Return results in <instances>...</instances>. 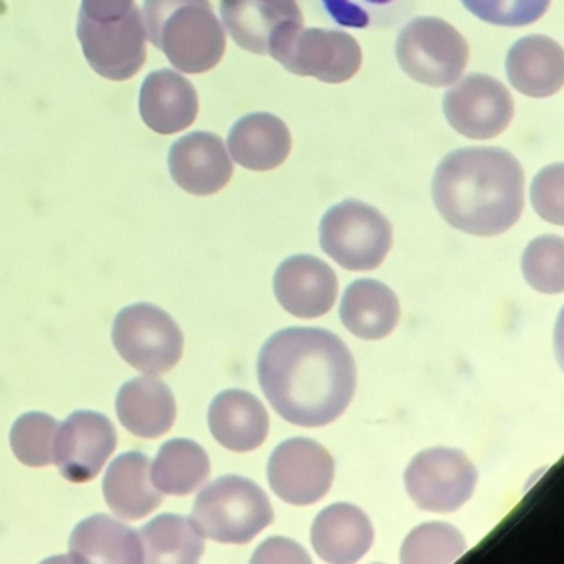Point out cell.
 Wrapping results in <instances>:
<instances>
[{
    "instance_id": "14",
    "label": "cell",
    "mask_w": 564,
    "mask_h": 564,
    "mask_svg": "<svg viewBox=\"0 0 564 564\" xmlns=\"http://www.w3.org/2000/svg\"><path fill=\"white\" fill-rule=\"evenodd\" d=\"M117 448V429L110 419L91 411H78L58 425L54 464L74 484H85L100 474Z\"/></svg>"
},
{
    "instance_id": "29",
    "label": "cell",
    "mask_w": 564,
    "mask_h": 564,
    "mask_svg": "<svg viewBox=\"0 0 564 564\" xmlns=\"http://www.w3.org/2000/svg\"><path fill=\"white\" fill-rule=\"evenodd\" d=\"M58 422L42 412H29L15 421L11 445L15 457L28 467L41 468L54 464V442Z\"/></svg>"
},
{
    "instance_id": "23",
    "label": "cell",
    "mask_w": 564,
    "mask_h": 564,
    "mask_svg": "<svg viewBox=\"0 0 564 564\" xmlns=\"http://www.w3.org/2000/svg\"><path fill=\"white\" fill-rule=\"evenodd\" d=\"M70 557L77 563H143L140 533L107 514L82 521L70 538Z\"/></svg>"
},
{
    "instance_id": "20",
    "label": "cell",
    "mask_w": 564,
    "mask_h": 564,
    "mask_svg": "<svg viewBox=\"0 0 564 564\" xmlns=\"http://www.w3.org/2000/svg\"><path fill=\"white\" fill-rule=\"evenodd\" d=\"M507 77L527 97H553L564 84L563 48L544 35L520 39L508 52Z\"/></svg>"
},
{
    "instance_id": "6",
    "label": "cell",
    "mask_w": 564,
    "mask_h": 564,
    "mask_svg": "<svg viewBox=\"0 0 564 564\" xmlns=\"http://www.w3.org/2000/svg\"><path fill=\"white\" fill-rule=\"evenodd\" d=\"M468 44L457 29L437 18L409 22L398 37L395 55L412 80L441 88L455 84L468 64Z\"/></svg>"
},
{
    "instance_id": "26",
    "label": "cell",
    "mask_w": 564,
    "mask_h": 564,
    "mask_svg": "<svg viewBox=\"0 0 564 564\" xmlns=\"http://www.w3.org/2000/svg\"><path fill=\"white\" fill-rule=\"evenodd\" d=\"M144 561L153 564H196L206 550L204 536L189 518L161 514L140 531Z\"/></svg>"
},
{
    "instance_id": "31",
    "label": "cell",
    "mask_w": 564,
    "mask_h": 564,
    "mask_svg": "<svg viewBox=\"0 0 564 564\" xmlns=\"http://www.w3.org/2000/svg\"><path fill=\"white\" fill-rule=\"evenodd\" d=\"M471 15L500 28H524L540 21L551 0H462Z\"/></svg>"
},
{
    "instance_id": "17",
    "label": "cell",
    "mask_w": 564,
    "mask_h": 564,
    "mask_svg": "<svg viewBox=\"0 0 564 564\" xmlns=\"http://www.w3.org/2000/svg\"><path fill=\"white\" fill-rule=\"evenodd\" d=\"M140 113L154 133L167 137L187 130L199 113L196 88L177 72H153L141 87Z\"/></svg>"
},
{
    "instance_id": "2",
    "label": "cell",
    "mask_w": 564,
    "mask_h": 564,
    "mask_svg": "<svg viewBox=\"0 0 564 564\" xmlns=\"http://www.w3.org/2000/svg\"><path fill=\"white\" fill-rule=\"evenodd\" d=\"M432 197L442 219L455 229L500 236L523 213V167L501 148H464L438 164Z\"/></svg>"
},
{
    "instance_id": "3",
    "label": "cell",
    "mask_w": 564,
    "mask_h": 564,
    "mask_svg": "<svg viewBox=\"0 0 564 564\" xmlns=\"http://www.w3.org/2000/svg\"><path fill=\"white\" fill-rule=\"evenodd\" d=\"M147 37L174 68L199 75L226 54V32L209 0H144Z\"/></svg>"
},
{
    "instance_id": "12",
    "label": "cell",
    "mask_w": 564,
    "mask_h": 564,
    "mask_svg": "<svg viewBox=\"0 0 564 564\" xmlns=\"http://www.w3.org/2000/svg\"><path fill=\"white\" fill-rule=\"evenodd\" d=\"M444 113L458 134L470 140H491L513 120L510 91L490 75H468L445 94Z\"/></svg>"
},
{
    "instance_id": "7",
    "label": "cell",
    "mask_w": 564,
    "mask_h": 564,
    "mask_svg": "<svg viewBox=\"0 0 564 564\" xmlns=\"http://www.w3.org/2000/svg\"><path fill=\"white\" fill-rule=\"evenodd\" d=\"M111 336L121 358L147 375L171 371L183 358L180 326L164 310L148 303L121 310Z\"/></svg>"
},
{
    "instance_id": "9",
    "label": "cell",
    "mask_w": 564,
    "mask_h": 564,
    "mask_svg": "<svg viewBox=\"0 0 564 564\" xmlns=\"http://www.w3.org/2000/svg\"><path fill=\"white\" fill-rule=\"evenodd\" d=\"M77 34L88 64L108 80H130L147 62V29L137 6L113 21H95L80 12Z\"/></svg>"
},
{
    "instance_id": "4",
    "label": "cell",
    "mask_w": 564,
    "mask_h": 564,
    "mask_svg": "<svg viewBox=\"0 0 564 564\" xmlns=\"http://www.w3.org/2000/svg\"><path fill=\"white\" fill-rule=\"evenodd\" d=\"M191 520L217 543L246 544L272 523L273 508L256 481L226 475L197 495Z\"/></svg>"
},
{
    "instance_id": "15",
    "label": "cell",
    "mask_w": 564,
    "mask_h": 564,
    "mask_svg": "<svg viewBox=\"0 0 564 564\" xmlns=\"http://www.w3.org/2000/svg\"><path fill=\"white\" fill-rule=\"evenodd\" d=\"M273 292L280 305L293 316L318 318L335 305L338 279L332 267L316 257H290L276 269Z\"/></svg>"
},
{
    "instance_id": "19",
    "label": "cell",
    "mask_w": 564,
    "mask_h": 564,
    "mask_svg": "<svg viewBox=\"0 0 564 564\" xmlns=\"http://www.w3.org/2000/svg\"><path fill=\"white\" fill-rule=\"evenodd\" d=\"M214 438L232 452L256 451L269 435V412L250 392L230 389L220 392L209 408Z\"/></svg>"
},
{
    "instance_id": "30",
    "label": "cell",
    "mask_w": 564,
    "mask_h": 564,
    "mask_svg": "<svg viewBox=\"0 0 564 564\" xmlns=\"http://www.w3.org/2000/svg\"><path fill=\"white\" fill-rule=\"evenodd\" d=\"M524 279L541 293L556 295L564 290V240L543 236L527 247L521 260Z\"/></svg>"
},
{
    "instance_id": "18",
    "label": "cell",
    "mask_w": 564,
    "mask_h": 564,
    "mask_svg": "<svg viewBox=\"0 0 564 564\" xmlns=\"http://www.w3.org/2000/svg\"><path fill=\"white\" fill-rule=\"evenodd\" d=\"M372 540L371 520L351 503L329 505L313 521L312 544L326 563H356L371 550Z\"/></svg>"
},
{
    "instance_id": "22",
    "label": "cell",
    "mask_w": 564,
    "mask_h": 564,
    "mask_svg": "<svg viewBox=\"0 0 564 564\" xmlns=\"http://www.w3.org/2000/svg\"><path fill=\"white\" fill-rule=\"evenodd\" d=\"M104 491L108 507L123 520H141L164 500L151 481L150 458L141 452H128L111 462Z\"/></svg>"
},
{
    "instance_id": "34",
    "label": "cell",
    "mask_w": 564,
    "mask_h": 564,
    "mask_svg": "<svg viewBox=\"0 0 564 564\" xmlns=\"http://www.w3.org/2000/svg\"><path fill=\"white\" fill-rule=\"evenodd\" d=\"M253 564L260 563H312L306 551L295 541L282 536L270 538L260 544L252 557Z\"/></svg>"
},
{
    "instance_id": "11",
    "label": "cell",
    "mask_w": 564,
    "mask_h": 564,
    "mask_svg": "<svg viewBox=\"0 0 564 564\" xmlns=\"http://www.w3.org/2000/svg\"><path fill=\"white\" fill-rule=\"evenodd\" d=\"M335 460L319 442L296 437L282 442L269 460V481L276 497L296 507L322 500L333 485Z\"/></svg>"
},
{
    "instance_id": "16",
    "label": "cell",
    "mask_w": 564,
    "mask_h": 564,
    "mask_svg": "<svg viewBox=\"0 0 564 564\" xmlns=\"http://www.w3.org/2000/svg\"><path fill=\"white\" fill-rule=\"evenodd\" d=\"M170 171L181 189L204 197L220 193L230 183L234 164L219 137L196 131L173 144Z\"/></svg>"
},
{
    "instance_id": "27",
    "label": "cell",
    "mask_w": 564,
    "mask_h": 564,
    "mask_svg": "<svg viewBox=\"0 0 564 564\" xmlns=\"http://www.w3.org/2000/svg\"><path fill=\"white\" fill-rule=\"evenodd\" d=\"M209 475L207 452L189 438H174L158 452L151 480L163 494L184 497L204 485Z\"/></svg>"
},
{
    "instance_id": "25",
    "label": "cell",
    "mask_w": 564,
    "mask_h": 564,
    "mask_svg": "<svg viewBox=\"0 0 564 564\" xmlns=\"http://www.w3.org/2000/svg\"><path fill=\"white\" fill-rule=\"evenodd\" d=\"M343 325L361 339L391 335L401 316L398 296L378 280H356L346 289L339 308Z\"/></svg>"
},
{
    "instance_id": "35",
    "label": "cell",
    "mask_w": 564,
    "mask_h": 564,
    "mask_svg": "<svg viewBox=\"0 0 564 564\" xmlns=\"http://www.w3.org/2000/svg\"><path fill=\"white\" fill-rule=\"evenodd\" d=\"M80 12L95 21H113L123 18L134 8V0H82Z\"/></svg>"
},
{
    "instance_id": "28",
    "label": "cell",
    "mask_w": 564,
    "mask_h": 564,
    "mask_svg": "<svg viewBox=\"0 0 564 564\" xmlns=\"http://www.w3.org/2000/svg\"><path fill=\"white\" fill-rule=\"evenodd\" d=\"M467 550L464 534L448 523L429 521L414 528L402 543V564H451Z\"/></svg>"
},
{
    "instance_id": "24",
    "label": "cell",
    "mask_w": 564,
    "mask_h": 564,
    "mask_svg": "<svg viewBox=\"0 0 564 564\" xmlns=\"http://www.w3.org/2000/svg\"><path fill=\"white\" fill-rule=\"evenodd\" d=\"M117 412L121 424L143 438L167 434L176 421V401L161 379L138 378L118 392Z\"/></svg>"
},
{
    "instance_id": "21",
    "label": "cell",
    "mask_w": 564,
    "mask_h": 564,
    "mask_svg": "<svg viewBox=\"0 0 564 564\" xmlns=\"http://www.w3.org/2000/svg\"><path fill=\"white\" fill-rule=\"evenodd\" d=\"M227 144L237 164L263 173L285 163L292 151V134L275 115L252 113L234 124Z\"/></svg>"
},
{
    "instance_id": "33",
    "label": "cell",
    "mask_w": 564,
    "mask_h": 564,
    "mask_svg": "<svg viewBox=\"0 0 564 564\" xmlns=\"http://www.w3.org/2000/svg\"><path fill=\"white\" fill-rule=\"evenodd\" d=\"M328 14L343 28L365 29L375 8L391 4L392 0H322Z\"/></svg>"
},
{
    "instance_id": "1",
    "label": "cell",
    "mask_w": 564,
    "mask_h": 564,
    "mask_svg": "<svg viewBox=\"0 0 564 564\" xmlns=\"http://www.w3.org/2000/svg\"><path fill=\"white\" fill-rule=\"evenodd\" d=\"M263 394L290 424L323 427L351 404L356 365L348 346L318 328H289L273 335L259 356Z\"/></svg>"
},
{
    "instance_id": "8",
    "label": "cell",
    "mask_w": 564,
    "mask_h": 564,
    "mask_svg": "<svg viewBox=\"0 0 564 564\" xmlns=\"http://www.w3.org/2000/svg\"><path fill=\"white\" fill-rule=\"evenodd\" d=\"M478 474L467 454L457 448L434 447L421 452L405 468L409 497L421 510L452 513L470 500Z\"/></svg>"
},
{
    "instance_id": "32",
    "label": "cell",
    "mask_w": 564,
    "mask_h": 564,
    "mask_svg": "<svg viewBox=\"0 0 564 564\" xmlns=\"http://www.w3.org/2000/svg\"><path fill=\"white\" fill-rule=\"evenodd\" d=\"M563 164L544 167L531 186L534 210L556 226H563Z\"/></svg>"
},
{
    "instance_id": "10",
    "label": "cell",
    "mask_w": 564,
    "mask_h": 564,
    "mask_svg": "<svg viewBox=\"0 0 564 564\" xmlns=\"http://www.w3.org/2000/svg\"><path fill=\"white\" fill-rule=\"evenodd\" d=\"M270 57L290 74L332 85L351 80L362 65L361 47L352 35L325 29H299L280 42Z\"/></svg>"
},
{
    "instance_id": "13",
    "label": "cell",
    "mask_w": 564,
    "mask_h": 564,
    "mask_svg": "<svg viewBox=\"0 0 564 564\" xmlns=\"http://www.w3.org/2000/svg\"><path fill=\"white\" fill-rule=\"evenodd\" d=\"M220 15L234 42L257 55H270L303 28L296 0H220Z\"/></svg>"
},
{
    "instance_id": "5",
    "label": "cell",
    "mask_w": 564,
    "mask_h": 564,
    "mask_svg": "<svg viewBox=\"0 0 564 564\" xmlns=\"http://www.w3.org/2000/svg\"><path fill=\"white\" fill-rule=\"evenodd\" d=\"M319 242L343 269L366 272L384 262L392 247V227L375 207L345 200L323 217Z\"/></svg>"
}]
</instances>
